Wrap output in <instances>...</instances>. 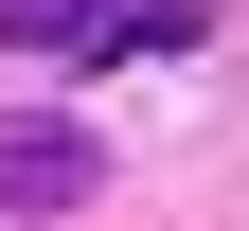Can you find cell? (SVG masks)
Returning <instances> with one entry per match:
<instances>
[{
  "label": "cell",
  "instance_id": "obj_1",
  "mask_svg": "<svg viewBox=\"0 0 249 231\" xmlns=\"http://www.w3.org/2000/svg\"><path fill=\"white\" fill-rule=\"evenodd\" d=\"M89 178H107V160H89V124H0V213H71Z\"/></svg>",
  "mask_w": 249,
  "mask_h": 231
},
{
  "label": "cell",
  "instance_id": "obj_2",
  "mask_svg": "<svg viewBox=\"0 0 249 231\" xmlns=\"http://www.w3.org/2000/svg\"><path fill=\"white\" fill-rule=\"evenodd\" d=\"M0 53H124V0H0Z\"/></svg>",
  "mask_w": 249,
  "mask_h": 231
},
{
  "label": "cell",
  "instance_id": "obj_3",
  "mask_svg": "<svg viewBox=\"0 0 249 231\" xmlns=\"http://www.w3.org/2000/svg\"><path fill=\"white\" fill-rule=\"evenodd\" d=\"M213 36V0H124V53H196Z\"/></svg>",
  "mask_w": 249,
  "mask_h": 231
}]
</instances>
